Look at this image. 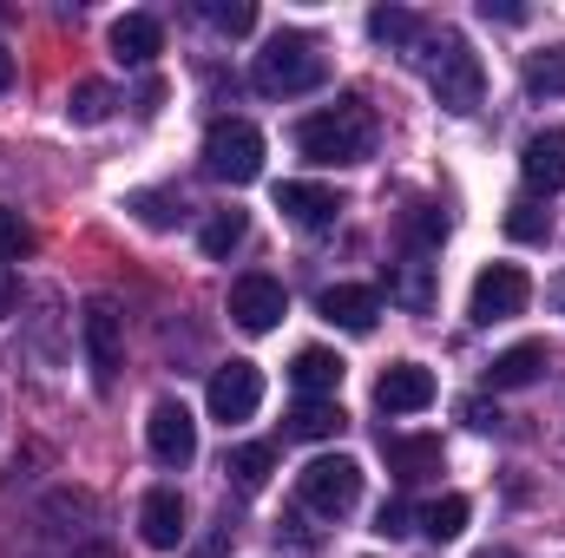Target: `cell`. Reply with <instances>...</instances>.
<instances>
[{
    "label": "cell",
    "instance_id": "6da1fadb",
    "mask_svg": "<svg viewBox=\"0 0 565 558\" xmlns=\"http://www.w3.org/2000/svg\"><path fill=\"white\" fill-rule=\"evenodd\" d=\"M415 46H422L427 86H434V99H440L447 112H473V106L487 99V66H480V53H473L454 26H434Z\"/></svg>",
    "mask_w": 565,
    "mask_h": 558
},
{
    "label": "cell",
    "instance_id": "7a4b0ae2",
    "mask_svg": "<svg viewBox=\"0 0 565 558\" xmlns=\"http://www.w3.org/2000/svg\"><path fill=\"white\" fill-rule=\"evenodd\" d=\"M322 79H329V53H322L316 33H296V26H282L277 40L257 53V66H250V86L264 99H302Z\"/></svg>",
    "mask_w": 565,
    "mask_h": 558
},
{
    "label": "cell",
    "instance_id": "3957f363",
    "mask_svg": "<svg viewBox=\"0 0 565 558\" xmlns=\"http://www.w3.org/2000/svg\"><path fill=\"white\" fill-rule=\"evenodd\" d=\"M296 151L309 164H362L375 151V112H369V99H342L329 112H309L296 126Z\"/></svg>",
    "mask_w": 565,
    "mask_h": 558
},
{
    "label": "cell",
    "instance_id": "277c9868",
    "mask_svg": "<svg viewBox=\"0 0 565 558\" xmlns=\"http://www.w3.org/2000/svg\"><path fill=\"white\" fill-rule=\"evenodd\" d=\"M296 500H302L309 513H322V519H349L355 500H362V466L342 460V453H322V460H309V466L296 473Z\"/></svg>",
    "mask_w": 565,
    "mask_h": 558
},
{
    "label": "cell",
    "instance_id": "5b68a950",
    "mask_svg": "<svg viewBox=\"0 0 565 558\" xmlns=\"http://www.w3.org/2000/svg\"><path fill=\"white\" fill-rule=\"evenodd\" d=\"M204 171H211L217 184H250V178H264V132H257L250 119H217V126L204 132Z\"/></svg>",
    "mask_w": 565,
    "mask_h": 558
},
{
    "label": "cell",
    "instance_id": "8992f818",
    "mask_svg": "<svg viewBox=\"0 0 565 558\" xmlns=\"http://www.w3.org/2000/svg\"><path fill=\"white\" fill-rule=\"evenodd\" d=\"M526 302H533V277H526L520 264H493V270H480V277H473L467 315H473L480 329H493V322H513Z\"/></svg>",
    "mask_w": 565,
    "mask_h": 558
},
{
    "label": "cell",
    "instance_id": "52a82bcc",
    "mask_svg": "<svg viewBox=\"0 0 565 558\" xmlns=\"http://www.w3.org/2000/svg\"><path fill=\"white\" fill-rule=\"evenodd\" d=\"M145 447H151V460L158 466H191L198 460V420H191V408L184 401H158L151 408V420H145Z\"/></svg>",
    "mask_w": 565,
    "mask_h": 558
},
{
    "label": "cell",
    "instance_id": "ba28073f",
    "mask_svg": "<svg viewBox=\"0 0 565 558\" xmlns=\"http://www.w3.org/2000/svg\"><path fill=\"white\" fill-rule=\"evenodd\" d=\"M204 401H211V420H250L264 408V375H257V362H224L217 375H211V388H204Z\"/></svg>",
    "mask_w": 565,
    "mask_h": 558
},
{
    "label": "cell",
    "instance_id": "9c48e42d",
    "mask_svg": "<svg viewBox=\"0 0 565 558\" xmlns=\"http://www.w3.org/2000/svg\"><path fill=\"white\" fill-rule=\"evenodd\" d=\"M282 315H289V296H282L277 277L250 270V277L231 282V322H237V329H250V335H270Z\"/></svg>",
    "mask_w": 565,
    "mask_h": 558
},
{
    "label": "cell",
    "instance_id": "30bf717a",
    "mask_svg": "<svg viewBox=\"0 0 565 558\" xmlns=\"http://www.w3.org/2000/svg\"><path fill=\"white\" fill-rule=\"evenodd\" d=\"M86 355H93V375L99 382H113L119 362H126V315H119L113 296H93L86 302Z\"/></svg>",
    "mask_w": 565,
    "mask_h": 558
},
{
    "label": "cell",
    "instance_id": "8fae6325",
    "mask_svg": "<svg viewBox=\"0 0 565 558\" xmlns=\"http://www.w3.org/2000/svg\"><path fill=\"white\" fill-rule=\"evenodd\" d=\"M375 408L382 415H422V408H434V375H427L422 362H395L375 382Z\"/></svg>",
    "mask_w": 565,
    "mask_h": 558
},
{
    "label": "cell",
    "instance_id": "7c38bea8",
    "mask_svg": "<svg viewBox=\"0 0 565 558\" xmlns=\"http://www.w3.org/2000/svg\"><path fill=\"white\" fill-rule=\"evenodd\" d=\"M316 309H322V322H335V329H349V335H369L375 315H382V296L362 289V282H335V289L316 296Z\"/></svg>",
    "mask_w": 565,
    "mask_h": 558
},
{
    "label": "cell",
    "instance_id": "4fadbf2b",
    "mask_svg": "<svg viewBox=\"0 0 565 558\" xmlns=\"http://www.w3.org/2000/svg\"><path fill=\"white\" fill-rule=\"evenodd\" d=\"M520 171H526V184L533 191H565V126H546V132H533L526 151H520Z\"/></svg>",
    "mask_w": 565,
    "mask_h": 558
},
{
    "label": "cell",
    "instance_id": "5bb4252c",
    "mask_svg": "<svg viewBox=\"0 0 565 558\" xmlns=\"http://www.w3.org/2000/svg\"><path fill=\"white\" fill-rule=\"evenodd\" d=\"M382 453H388V473H395L402 486L440 473V440H434V433H382Z\"/></svg>",
    "mask_w": 565,
    "mask_h": 558
},
{
    "label": "cell",
    "instance_id": "9a60e30c",
    "mask_svg": "<svg viewBox=\"0 0 565 558\" xmlns=\"http://www.w3.org/2000/svg\"><path fill=\"white\" fill-rule=\"evenodd\" d=\"M139 533L151 552H171L178 539H184V500L171 493V486H158V493H145L139 506Z\"/></svg>",
    "mask_w": 565,
    "mask_h": 558
},
{
    "label": "cell",
    "instance_id": "2e32d148",
    "mask_svg": "<svg viewBox=\"0 0 565 558\" xmlns=\"http://www.w3.org/2000/svg\"><path fill=\"white\" fill-rule=\"evenodd\" d=\"M540 375H546V342H513L507 355H493L487 388H493V395H513V388H533Z\"/></svg>",
    "mask_w": 565,
    "mask_h": 558
},
{
    "label": "cell",
    "instance_id": "e0dca14e",
    "mask_svg": "<svg viewBox=\"0 0 565 558\" xmlns=\"http://www.w3.org/2000/svg\"><path fill=\"white\" fill-rule=\"evenodd\" d=\"M289 382H296L302 401H335V388H342V355H329V348H296Z\"/></svg>",
    "mask_w": 565,
    "mask_h": 558
},
{
    "label": "cell",
    "instance_id": "ac0fdd59",
    "mask_svg": "<svg viewBox=\"0 0 565 558\" xmlns=\"http://www.w3.org/2000/svg\"><path fill=\"white\" fill-rule=\"evenodd\" d=\"M277 211L289 224H302V230H316V224H335V211H342V197L329 191V184H277Z\"/></svg>",
    "mask_w": 565,
    "mask_h": 558
},
{
    "label": "cell",
    "instance_id": "d6986e66",
    "mask_svg": "<svg viewBox=\"0 0 565 558\" xmlns=\"http://www.w3.org/2000/svg\"><path fill=\"white\" fill-rule=\"evenodd\" d=\"M158 46H164L158 13H126V20H113V53H119L126 66H151V60H158Z\"/></svg>",
    "mask_w": 565,
    "mask_h": 558
},
{
    "label": "cell",
    "instance_id": "ffe728a7",
    "mask_svg": "<svg viewBox=\"0 0 565 558\" xmlns=\"http://www.w3.org/2000/svg\"><path fill=\"white\" fill-rule=\"evenodd\" d=\"M342 427H349L342 401H296V408L282 415V433H289V440H335Z\"/></svg>",
    "mask_w": 565,
    "mask_h": 558
},
{
    "label": "cell",
    "instance_id": "44dd1931",
    "mask_svg": "<svg viewBox=\"0 0 565 558\" xmlns=\"http://www.w3.org/2000/svg\"><path fill=\"white\" fill-rule=\"evenodd\" d=\"M440 237H447V217H440V204H408V211H402V244H408V257L440 250Z\"/></svg>",
    "mask_w": 565,
    "mask_h": 558
},
{
    "label": "cell",
    "instance_id": "7402d4cb",
    "mask_svg": "<svg viewBox=\"0 0 565 558\" xmlns=\"http://www.w3.org/2000/svg\"><path fill=\"white\" fill-rule=\"evenodd\" d=\"M415 519H422V533L434 539V546H447V539L467 533V500H460V493H440V500H427Z\"/></svg>",
    "mask_w": 565,
    "mask_h": 558
},
{
    "label": "cell",
    "instance_id": "603a6c76",
    "mask_svg": "<svg viewBox=\"0 0 565 558\" xmlns=\"http://www.w3.org/2000/svg\"><path fill=\"white\" fill-rule=\"evenodd\" d=\"M388 296L408 302V309H427V302H434V264H427V257H402V264H395V282H388Z\"/></svg>",
    "mask_w": 565,
    "mask_h": 558
},
{
    "label": "cell",
    "instance_id": "cb8c5ba5",
    "mask_svg": "<svg viewBox=\"0 0 565 558\" xmlns=\"http://www.w3.org/2000/svg\"><path fill=\"white\" fill-rule=\"evenodd\" d=\"M113 86H99V79H79L73 93H66V119L73 126H99V119H113Z\"/></svg>",
    "mask_w": 565,
    "mask_h": 558
},
{
    "label": "cell",
    "instance_id": "d4e9b609",
    "mask_svg": "<svg viewBox=\"0 0 565 558\" xmlns=\"http://www.w3.org/2000/svg\"><path fill=\"white\" fill-rule=\"evenodd\" d=\"M507 237H513V244H546V237H553L546 204H540V197H513V204H507Z\"/></svg>",
    "mask_w": 565,
    "mask_h": 558
},
{
    "label": "cell",
    "instance_id": "484cf974",
    "mask_svg": "<svg viewBox=\"0 0 565 558\" xmlns=\"http://www.w3.org/2000/svg\"><path fill=\"white\" fill-rule=\"evenodd\" d=\"M526 93L533 99H565V46H546L526 60Z\"/></svg>",
    "mask_w": 565,
    "mask_h": 558
},
{
    "label": "cell",
    "instance_id": "4316f807",
    "mask_svg": "<svg viewBox=\"0 0 565 558\" xmlns=\"http://www.w3.org/2000/svg\"><path fill=\"white\" fill-rule=\"evenodd\" d=\"M244 237H250V217L244 211H211V224H204L198 244H204V257H231Z\"/></svg>",
    "mask_w": 565,
    "mask_h": 558
},
{
    "label": "cell",
    "instance_id": "83f0119b",
    "mask_svg": "<svg viewBox=\"0 0 565 558\" xmlns=\"http://www.w3.org/2000/svg\"><path fill=\"white\" fill-rule=\"evenodd\" d=\"M369 33H375L382 46H415L427 26L408 13V7H375V13H369Z\"/></svg>",
    "mask_w": 565,
    "mask_h": 558
},
{
    "label": "cell",
    "instance_id": "f1b7e54d",
    "mask_svg": "<svg viewBox=\"0 0 565 558\" xmlns=\"http://www.w3.org/2000/svg\"><path fill=\"white\" fill-rule=\"evenodd\" d=\"M270 466H277V453H270V447H231V460H224V473H231L244 493H257V486L270 480Z\"/></svg>",
    "mask_w": 565,
    "mask_h": 558
},
{
    "label": "cell",
    "instance_id": "f546056e",
    "mask_svg": "<svg viewBox=\"0 0 565 558\" xmlns=\"http://www.w3.org/2000/svg\"><path fill=\"white\" fill-rule=\"evenodd\" d=\"M204 20H211L217 33H250V26H257V7H250V0H204Z\"/></svg>",
    "mask_w": 565,
    "mask_h": 558
},
{
    "label": "cell",
    "instance_id": "4dcf8cb0",
    "mask_svg": "<svg viewBox=\"0 0 565 558\" xmlns=\"http://www.w3.org/2000/svg\"><path fill=\"white\" fill-rule=\"evenodd\" d=\"M33 250V224L20 217V211H0V264H13V257H26Z\"/></svg>",
    "mask_w": 565,
    "mask_h": 558
},
{
    "label": "cell",
    "instance_id": "1f68e13d",
    "mask_svg": "<svg viewBox=\"0 0 565 558\" xmlns=\"http://www.w3.org/2000/svg\"><path fill=\"white\" fill-rule=\"evenodd\" d=\"M375 533H382V539H402V533H415V513H408V500H388V506L375 513Z\"/></svg>",
    "mask_w": 565,
    "mask_h": 558
},
{
    "label": "cell",
    "instance_id": "d6a6232c",
    "mask_svg": "<svg viewBox=\"0 0 565 558\" xmlns=\"http://www.w3.org/2000/svg\"><path fill=\"white\" fill-rule=\"evenodd\" d=\"M132 211L145 224H171V197H158V191H132Z\"/></svg>",
    "mask_w": 565,
    "mask_h": 558
},
{
    "label": "cell",
    "instance_id": "836d02e7",
    "mask_svg": "<svg viewBox=\"0 0 565 558\" xmlns=\"http://www.w3.org/2000/svg\"><path fill=\"white\" fill-rule=\"evenodd\" d=\"M480 13L500 20V26H520V20H526V7H513V0H480Z\"/></svg>",
    "mask_w": 565,
    "mask_h": 558
},
{
    "label": "cell",
    "instance_id": "e575fe53",
    "mask_svg": "<svg viewBox=\"0 0 565 558\" xmlns=\"http://www.w3.org/2000/svg\"><path fill=\"white\" fill-rule=\"evenodd\" d=\"M460 420L487 433V427H500V408H487V401H460Z\"/></svg>",
    "mask_w": 565,
    "mask_h": 558
},
{
    "label": "cell",
    "instance_id": "d590c367",
    "mask_svg": "<svg viewBox=\"0 0 565 558\" xmlns=\"http://www.w3.org/2000/svg\"><path fill=\"white\" fill-rule=\"evenodd\" d=\"M13 302H20V282H13V270H7V264H0V322L13 315Z\"/></svg>",
    "mask_w": 565,
    "mask_h": 558
},
{
    "label": "cell",
    "instance_id": "8d00e7d4",
    "mask_svg": "<svg viewBox=\"0 0 565 558\" xmlns=\"http://www.w3.org/2000/svg\"><path fill=\"white\" fill-rule=\"evenodd\" d=\"M13 86V53H0V93Z\"/></svg>",
    "mask_w": 565,
    "mask_h": 558
},
{
    "label": "cell",
    "instance_id": "74e56055",
    "mask_svg": "<svg viewBox=\"0 0 565 558\" xmlns=\"http://www.w3.org/2000/svg\"><path fill=\"white\" fill-rule=\"evenodd\" d=\"M73 558H119V552H113V546H79Z\"/></svg>",
    "mask_w": 565,
    "mask_h": 558
},
{
    "label": "cell",
    "instance_id": "f35d334b",
    "mask_svg": "<svg viewBox=\"0 0 565 558\" xmlns=\"http://www.w3.org/2000/svg\"><path fill=\"white\" fill-rule=\"evenodd\" d=\"M473 558H520L513 546H487V552H473Z\"/></svg>",
    "mask_w": 565,
    "mask_h": 558
},
{
    "label": "cell",
    "instance_id": "ab89813d",
    "mask_svg": "<svg viewBox=\"0 0 565 558\" xmlns=\"http://www.w3.org/2000/svg\"><path fill=\"white\" fill-rule=\"evenodd\" d=\"M553 296H559V302H565V282H559V289H553Z\"/></svg>",
    "mask_w": 565,
    "mask_h": 558
}]
</instances>
